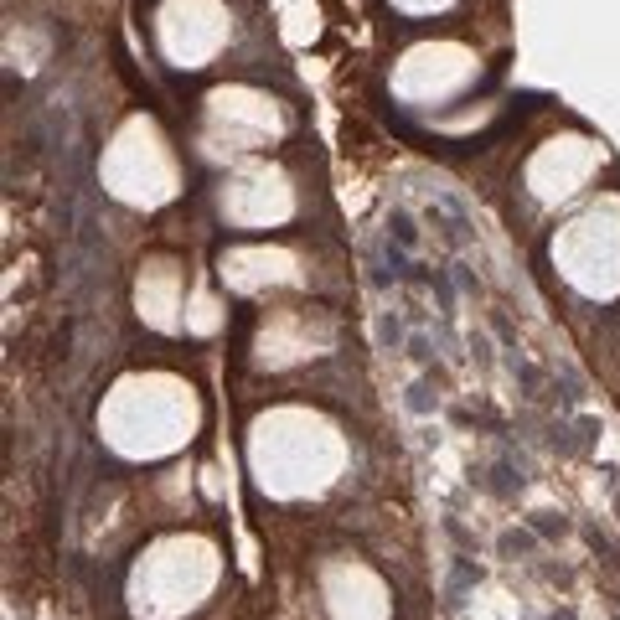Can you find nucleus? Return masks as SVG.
<instances>
[{
    "label": "nucleus",
    "instance_id": "nucleus-1",
    "mask_svg": "<svg viewBox=\"0 0 620 620\" xmlns=\"http://www.w3.org/2000/svg\"><path fill=\"white\" fill-rule=\"evenodd\" d=\"M553 620H574V615H569V610H564V615H553Z\"/></svg>",
    "mask_w": 620,
    "mask_h": 620
}]
</instances>
